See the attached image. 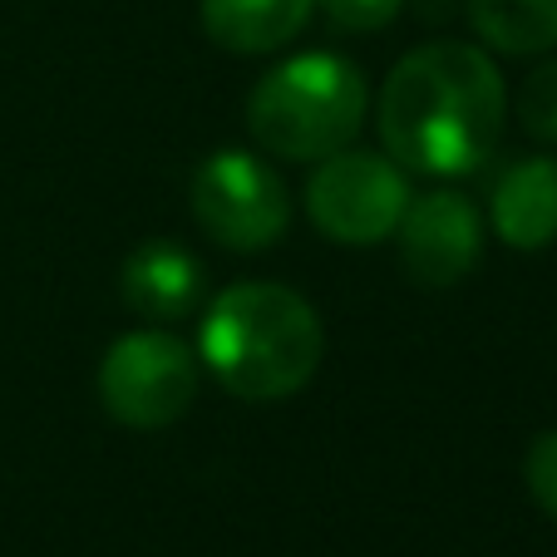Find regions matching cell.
I'll return each instance as SVG.
<instances>
[{"label":"cell","instance_id":"5","mask_svg":"<svg viewBox=\"0 0 557 557\" xmlns=\"http://www.w3.org/2000/svg\"><path fill=\"white\" fill-rule=\"evenodd\" d=\"M99 400L128 430H163L198 400V360L173 331H128L99 360Z\"/></svg>","mask_w":557,"mask_h":557},{"label":"cell","instance_id":"4","mask_svg":"<svg viewBox=\"0 0 557 557\" xmlns=\"http://www.w3.org/2000/svg\"><path fill=\"white\" fill-rule=\"evenodd\" d=\"M410 198L400 163L370 148H341L306 178V212L341 247H375L395 237Z\"/></svg>","mask_w":557,"mask_h":557},{"label":"cell","instance_id":"12","mask_svg":"<svg viewBox=\"0 0 557 557\" xmlns=\"http://www.w3.org/2000/svg\"><path fill=\"white\" fill-rule=\"evenodd\" d=\"M518 124L537 144H557V60H543L518 85Z\"/></svg>","mask_w":557,"mask_h":557},{"label":"cell","instance_id":"1","mask_svg":"<svg viewBox=\"0 0 557 557\" xmlns=\"http://www.w3.org/2000/svg\"><path fill=\"white\" fill-rule=\"evenodd\" d=\"M508 89L479 45L440 40L410 50L380 89V138L405 173L469 178L498 153Z\"/></svg>","mask_w":557,"mask_h":557},{"label":"cell","instance_id":"14","mask_svg":"<svg viewBox=\"0 0 557 557\" xmlns=\"http://www.w3.org/2000/svg\"><path fill=\"white\" fill-rule=\"evenodd\" d=\"M523 479H528V494L537 498V508L547 518H557V430H543L528 444Z\"/></svg>","mask_w":557,"mask_h":557},{"label":"cell","instance_id":"3","mask_svg":"<svg viewBox=\"0 0 557 557\" xmlns=\"http://www.w3.org/2000/svg\"><path fill=\"white\" fill-rule=\"evenodd\" d=\"M366 70L346 54H292L257 79L247 99V128L272 158L311 163L350 148L366 124Z\"/></svg>","mask_w":557,"mask_h":557},{"label":"cell","instance_id":"8","mask_svg":"<svg viewBox=\"0 0 557 557\" xmlns=\"http://www.w3.org/2000/svg\"><path fill=\"white\" fill-rule=\"evenodd\" d=\"M119 292L144 321H183L202 306L208 267L173 237H148L124 257Z\"/></svg>","mask_w":557,"mask_h":557},{"label":"cell","instance_id":"9","mask_svg":"<svg viewBox=\"0 0 557 557\" xmlns=\"http://www.w3.org/2000/svg\"><path fill=\"white\" fill-rule=\"evenodd\" d=\"M488 218H494L498 243L513 252H543L557 243V158H518L508 163L504 178L494 183L488 198Z\"/></svg>","mask_w":557,"mask_h":557},{"label":"cell","instance_id":"6","mask_svg":"<svg viewBox=\"0 0 557 557\" xmlns=\"http://www.w3.org/2000/svg\"><path fill=\"white\" fill-rule=\"evenodd\" d=\"M193 218L227 252H267L292 222V193L257 153L218 148L193 173Z\"/></svg>","mask_w":557,"mask_h":557},{"label":"cell","instance_id":"10","mask_svg":"<svg viewBox=\"0 0 557 557\" xmlns=\"http://www.w3.org/2000/svg\"><path fill=\"white\" fill-rule=\"evenodd\" d=\"M198 15L227 54H272L311 25L315 0H198Z\"/></svg>","mask_w":557,"mask_h":557},{"label":"cell","instance_id":"13","mask_svg":"<svg viewBox=\"0 0 557 557\" xmlns=\"http://www.w3.org/2000/svg\"><path fill=\"white\" fill-rule=\"evenodd\" d=\"M326 21L346 35H370V30H385L395 15L405 11V0H315Z\"/></svg>","mask_w":557,"mask_h":557},{"label":"cell","instance_id":"7","mask_svg":"<svg viewBox=\"0 0 557 557\" xmlns=\"http://www.w3.org/2000/svg\"><path fill=\"white\" fill-rule=\"evenodd\" d=\"M400 262L414 286H459L473 267L484 262V218L463 193L434 188L424 198H410L400 218Z\"/></svg>","mask_w":557,"mask_h":557},{"label":"cell","instance_id":"2","mask_svg":"<svg viewBox=\"0 0 557 557\" xmlns=\"http://www.w3.org/2000/svg\"><path fill=\"white\" fill-rule=\"evenodd\" d=\"M202 366L237 400L272 405L311 385L326 356L321 315L282 282H237L218 292L202 315Z\"/></svg>","mask_w":557,"mask_h":557},{"label":"cell","instance_id":"11","mask_svg":"<svg viewBox=\"0 0 557 557\" xmlns=\"http://www.w3.org/2000/svg\"><path fill=\"white\" fill-rule=\"evenodd\" d=\"M469 21L504 54H543L557 45V0H469Z\"/></svg>","mask_w":557,"mask_h":557}]
</instances>
